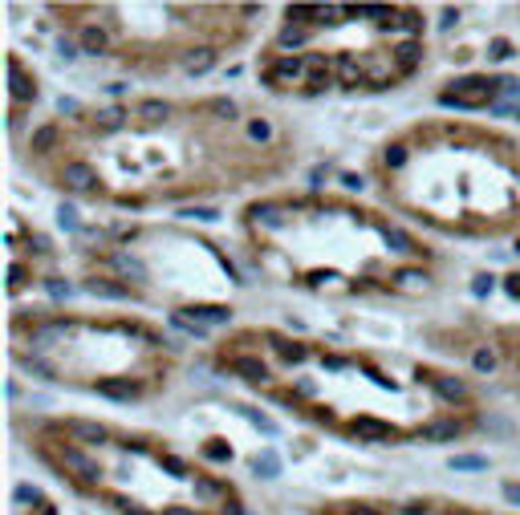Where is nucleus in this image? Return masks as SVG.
I'll return each instance as SVG.
<instances>
[{"label": "nucleus", "mask_w": 520, "mask_h": 515, "mask_svg": "<svg viewBox=\"0 0 520 515\" xmlns=\"http://www.w3.org/2000/svg\"><path fill=\"white\" fill-rule=\"evenodd\" d=\"M114 503H118V512H122V515H147L142 507H134L130 499H114Z\"/></svg>", "instance_id": "44"}, {"label": "nucleus", "mask_w": 520, "mask_h": 515, "mask_svg": "<svg viewBox=\"0 0 520 515\" xmlns=\"http://www.w3.org/2000/svg\"><path fill=\"white\" fill-rule=\"evenodd\" d=\"M57 455H61V463H65L69 471L78 474V479H86V483H94V479L102 474V471H98V463H94V459H86L82 450H74V446H61Z\"/></svg>", "instance_id": "4"}, {"label": "nucleus", "mask_w": 520, "mask_h": 515, "mask_svg": "<svg viewBox=\"0 0 520 515\" xmlns=\"http://www.w3.org/2000/svg\"><path fill=\"white\" fill-rule=\"evenodd\" d=\"M171 114V106L167 102H159V98H147L142 106H138V118H147V122H163Z\"/></svg>", "instance_id": "18"}, {"label": "nucleus", "mask_w": 520, "mask_h": 515, "mask_svg": "<svg viewBox=\"0 0 520 515\" xmlns=\"http://www.w3.org/2000/svg\"><path fill=\"white\" fill-rule=\"evenodd\" d=\"M8 89H12V98H17V102H33V98H37V82H33V78H25L17 61H8Z\"/></svg>", "instance_id": "5"}, {"label": "nucleus", "mask_w": 520, "mask_h": 515, "mask_svg": "<svg viewBox=\"0 0 520 515\" xmlns=\"http://www.w3.org/2000/svg\"><path fill=\"white\" fill-rule=\"evenodd\" d=\"M98 126L102 130H118L122 126V110H102V114H98Z\"/></svg>", "instance_id": "32"}, {"label": "nucleus", "mask_w": 520, "mask_h": 515, "mask_svg": "<svg viewBox=\"0 0 520 515\" xmlns=\"http://www.w3.org/2000/svg\"><path fill=\"white\" fill-rule=\"evenodd\" d=\"M248 134H252V138H257V142H268V138H272V126H268V122H248Z\"/></svg>", "instance_id": "37"}, {"label": "nucleus", "mask_w": 520, "mask_h": 515, "mask_svg": "<svg viewBox=\"0 0 520 515\" xmlns=\"http://www.w3.org/2000/svg\"><path fill=\"white\" fill-rule=\"evenodd\" d=\"M240 414H244V418H248L252 426H260L264 434H277V422H272V418H264L260 410H240Z\"/></svg>", "instance_id": "29"}, {"label": "nucleus", "mask_w": 520, "mask_h": 515, "mask_svg": "<svg viewBox=\"0 0 520 515\" xmlns=\"http://www.w3.org/2000/svg\"><path fill=\"white\" fill-rule=\"evenodd\" d=\"M8 284H12V288L25 284V264H12V268H8Z\"/></svg>", "instance_id": "42"}, {"label": "nucleus", "mask_w": 520, "mask_h": 515, "mask_svg": "<svg viewBox=\"0 0 520 515\" xmlns=\"http://www.w3.org/2000/svg\"><path fill=\"white\" fill-rule=\"evenodd\" d=\"M419 438H423V442H455V438H459V422H447V418L427 422V426L419 430Z\"/></svg>", "instance_id": "8"}, {"label": "nucleus", "mask_w": 520, "mask_h": 515, "mask_svg": "<svg viewBox=\"0 0 520 515\" xmlns=\"http://www.w3.org/2000/svg\"><path fill=\"white\" fill-rule=\"evenodd\" d=\"M500 93V82H488V78H468V82H455V89L439 93V106H455V110H479V106H492V98Z\"/></svg>", "instance_id": "1"}, {"label": "nucleus", "mask_w": 520, "mask_h": 515, "mask_svg": "<svg viewBox=\"0 0 520 515\" xmlns=\"http://www.w3.org/2000/svg\"><path fill=\"white\" fill-rule=\"evenodd\" d=\"M342 183H346L349 191H362V174H342Z\"/></svg>", "instance_id": "48"}, {"label": "nucleus", "mask_w": 520, "mask_h": 515, "mask_svg": "<svg viewBox=\"0 0 520 515\" xmlns=\"http://www.w3.org/2000/svg\"><path fill=\"white\" fill-rule=\"evenodd\" d=\"M183 317H191L195 325H204V329H212V325H228L232 321V308H224V304H195V308H179Z\"/></svg>", "instance_id": "2"}, {"label": "nucleus", "mask_w": 520, "mask_h": 515, "mask_svg": "<svg viewBox=\"0 0 520 515\" xmlns=\"http://www.w3.org/2000/svg\"><path fill=\"white\" fill-rule=\"evenodd\" d=\"M106 45H110V37H106L98 25H86V29H82V37H78V49H82V53H94V57H98V53H106Z\"/></svg>", "instance_id": "11"}, {"label": "nucleus", "mask_w": 520, "mask_h": 515, "mask_svg": "<svg viewBox=\"0 0 520 515\" xmlns=\"http://www.w3.org/2000/svg\"><path fill=\"white\" fill-rule=\"evenodd\" d=\"M98 393L114 398V402H130V398H138V386L127 382V378H106V382H98Z\"/></svg>", "instance_id": "9"}, {"label": "nucleus", "mask_w": 520, "mask_h": 515, "mask_svg": "<svg viewBox=\"0 0 520 515\" xmlns=\"http://www.w3.org/2000/svg\"><path fill=\"white\" fill-rule=\"evenodd\" d=\"M212 110H216L219 118H236V106H232L228 98H216V102H212Z\"/></svg>", "instance_id": "39"}, {"label": "nucleus", "mask_w": 520, "mask_h": 515, "mask_svg": "<svg viewBox=\"0 0 520 515\" xmlns=\"http://www.w3.org/2000/svg\"><path fill=\"white\" fill-rule=\"evenodd\" d=\"M305 37H309V29H301V25H285L281 45H285V49H289V45H305Z\"/></svg>", "instance_id": "25"}, {"label": "nucleus", "mask_w": 520, "mask_h": 515, "mask_svg": "<svg viewBox=\"0 0 520 515\" xmlns=\"http://www.w3.org/2000/svg\"><path fill=\"white\" fill-rule=\"evenodd\" d=\"M159 467H163V471H171L175 479H187V467H183L179 459H171V455H163V459H159Z\"/></svg>", "instance_id": "36"}, {"label": "nucleus", "mask_w": 520, "mask_h": 515, "mask_svg": "<svg viewBox=\"0 0 520 515\" xmlns=\"http://www.w3.org/2000/svg\"><path fill=\"white\" fill-rule=\"evenodd\" d=\"M232 369H236L240 378H248V382H264V378H268V365H264L260 357H236Z\"/></svg>", "instance_id": "12"}, {"label": "nucleus", "mask_w": 520, "mask_h": 515, "mask_svg": "<svg viewBox=\"0 0 520 515\" xmlns=\"http://www.w3.org/2000/svg\"><path fill=\"white\" fill-rule=\"evenodd\" d=\"M195 487H199V495H216V491H219L216 483H204V479H199V483H195Z\"/></svg>", "instance_id": "50"}, {"label": "nucleus", "mask_w": 520, "mask_h": 515, "mask_svg": "<svg viewBox=\"0 0 520 515\" xmlns=\"http://www.w3.org/2000/svg\"><path fill=\"white\" fill-rule=\"evenodd\" d=\"M338 73H342L346 86H358V82H362V65L354 61V53H342V57H338Z\"/></svg>", "instance_id": "19"}, {"label": "nucleus", "mask_w": 520, "mask_h": 515, "mask_svg": "<svg viewBox=\"0 0 520 515\" xmlns=\"http://www.w3.org/2000/svg\"><path fill=\"white\" fill-rule=\"evenodd\" d=\"M455 21H459V12H455V8H447V12H443V21H439V25H443V29H451V25H455Z\"/></svg>", "instance_id": "49"}, {"label": "nucleus", "mask_w": 520, "mask_h": 515, "mask_svg": "<svg viewBox=\"0 0 520 515\" xmlns=\"http://www.w3.org/2000/svg\"><path fill=\"white\" fill-rule=\"evenodd\" d=\"M277 349H281V357H285V361H305V357H309V349H305V345H277Z\"/></svg>", "instance_id": "35"}, {"label": "nucleus", "mask_w": 520, "mask_h": 515, "mask_svg": "<svg viewBox=\"0 0 520 515\" xmlns=\"http://www.w3.org/2000/svg\"><path fill=\"white\" fill-rule=\"evenodd\" d=\"M394 57H398V69L407 73V69H415V61H419V45H415V41L398 45V53H394Z\"/></svg>", "instance_id": "21"}, {"label": "nucleus", "mask_w": 520, "mask_h": 515, "mask_svg": "<svg viewBox=\"0 0 520 515\" xmlns=\"http://www.w3.org/2000/svg\"><path fill=\"white\" fill-rule=\"evenodd\" d=\"M472 365H476L479 374H492V369H496V353H492V349H476Z\"/></svg>", "instance_id": "27"}, {"label": "nucleus", "mask_w": 520, "mask_h": 515, "mask_svg": "<svg viewBox=\"0 0 520 515\" xmlns=\"http://www.w3.org/2000/svg\"><path fill=\"white\" fill-rule=\"evenodd\" d=\"M472 293H476V297H488V293H492V276H476V280H472Z\"/></svg>", "instance_id": "41"}, {"label": "nucleus", "mask_w": 520, "mask_h": 515, "mask_svg": "<svg viewBox=\"0 0 520 515\" xmlns=\"http://www.w3.org/2000/svg\"><path fill=\"white\" fill-rule=\"evenodd\" d=\"M504 288H508V297H517V301H520V276H508V280H504Z\"/></svg>", "instance_id": "46"}, {"label": "nucleus", "mask_w": 520, "mask_h": 515, "mask_svg": "<svg viewBox=\"0 0 520 515\" xmlns=\"http://www.w3.org/2000/svg\"><path fill=\"white\" fill-rule=\"evenodd\" d=\"M163 515H199V512H187V507H167Z\"/></svg>", "instance_id": "51"}, {"label": "nucleus", "mask_w": 520, "mask_h": 515, "mask_svg": "<svg viewBox=\"0 0 520 515\" xmlns=\"http://www.w3.org/2000/svg\"><path fill=\"white\" fill-rule=\"evenodd\" d=\"M500 491H504V499H508V503H517V507H520V483H504Z\"/></svg>", "instance_id": "43"}, {"label": "nucleus", "mask_w": 520, "mask_h": 515, "mask_svg": "<svg viewBox=\"0 0 520 515\" xmlns=\"http://www.w3.org/2000/svg\"><path fill=\"white\" fill-rule=\"evenodd\" d=\"M57 53H61V57H65V61H69V57H78V53H74V45L65 41V37H61V41H57Z\"/></svg>", "instance_id": "47"}, {"label": "nucleus", "mask_w": 520, "mask_h": 515, "mask_svg": "<svg viewBox=\"0 0 520 515\" xmlns=\"http://www.w3.org/2000/svg\"><path fill=\"white\" fill-rule=\"evenodd\" d=\"M447 467H451V471H484L488 459H484V455H455Z\"/></svg>", "instance_id": "20"}, {"label": "nucleus", "mask_w": 520, "mask_h": 515, "mask_svg": "<svg viewBox=\"0 0 520 515\" xmlns=\"http://www.w3.org/2000/svg\"><path fill=\"white\" fill-rule=\"evenodd\" d=\"M171 325L175 329H183V333H191V337H208V329L204 325H195L191 317H183V312H171Z\"/></svg>", "instance_id": "24"}, {"label": "nucleus", "mask_w": 520, "mask_h": 515, "mask_svg": "<svg viewBox=\"0 0 520 515\" xmlns=\"http://www.w3.org/2000/svg\"><path fill=\"white\" fill-rule=\"evenodd\" d=\"M382 240H387V248H394V252H419L415 240L407 231H398V227H382Z\"/></svg>", "instance_id": "17"}, {"label": "nucleus", "mask_w": 520, "mask_h": 515, "mask_svg": "<svg viewBox=\"0 0 520 515\" xmlns=\"http://www.w3.org/2000/svg\"><path fill=\"white\" fill-rule=\"evenodd\" d=\"M53 142H57V126H41L37 134H33V150H37V154L53 150Z\"/></svg>", "instance_id": "22"}, {"label": "nucleus", "mask_w": 520, "mask_h": 515, "mask_svg": "<svg viewBox=\"0 0 520 515\" xmlns=\"http://www.w3.org/2000/svg\"><path fill=\"white\" fill-rule=\"evenodd\" d=\"M431 386H435V393H439V398H447V402H464V398H468V386H464V382H455V378H435Z\"/></svg>", "instance_id": "13"}, {"label": "nucleus", "mask_w": 520, "mask_h": 515, "mask_svg": "<svg viewBox=\"0 0 520 515\" xmlns=\"http://www.w3.org/2000/svg\"><path fill=\"white\" fill-rule=\"evenodd\" d=\"M488 57H496V61H504V57H512V41H504V37H496V41L488 45Z\"/></svg>", "instance_id": "33"}, {"label": "nucleus", "mask_w": 520, "mask_h": 515, "mask_svg": "<svg viewBox=\"0 0 520 515\" xmlns=\"http://www.w3.org/2000/svg\"><path fill=\"white\" fill-rule=\"evenodd\" d=\"M257 219H264V223H268V227H281V211H277V207H257Z\"/></svg>", "instance_id": "38"}, {"label": "nucleus", "mask_w": 520, "mask_h": 515, "mask_svg": "<svg viewBox=\"0 0 520 515\" xmlns=\"http://www.w3.org/2000/svg\"><path fill=\"white\" fill-rule=\"evenodd\" d=\"M61 179H65V187H74V191H94V183H98V174H94L89 163H69V167L61 171Z\"/></svg>", "instance_id": "6"}, {"label": "nucleus", "mask_w": 520, "mask_h": 515, "mask_svg": "<svg viewBox=\"0 0 520 515\" xmlns=\"http://www.w3.org/2000/svg\"><path fill=\"white\" fill-rule=\"evenodd\" d=\"M349 430L362 434V438H370V442H394L398 438V430L390 426V422H378V418H354Z\"/></svg>", "instance_id": "3"}, {"label": "nucleus", "mask_w": 520, "mask_h": 515, "mask_svg": "<svg viewBox=\"0 0 520 515\" xmlns=\"http://www.w3.org/2000/svg\"><path fill=\"white\" fill-rule=\"evenodd\" d=\"M17 499H21V503H29V499H33V503H37V499H41V495H37V491H33V487H17Z\"/></svg>", "instance_id": "45"}, {"label": "nucleus", "mask_w": 520, "mask_h": 515, "mask_svg": "<svg viewBox=\"0 0 520 515\" xmlns=\"http://www.w3.org/2000/svg\"><path fill=\"white\" fill-rule=\"evenodd\" d=\"M21 365H25L29 374H37V378H45V382H53V369H49L45 361H37V357H21Z\"/></svg>", "instance_id": "30"}, {"label": "nucleus", "mask_w": 520, "mask_h": 515, "mask_svg": "<svg viewBox=\"0 0 520 515\" xmlns=\"http://www.w3.org/2000/svg\"><path fill=\"white\" fill-rule=\"evenodd\" d=\"M252 471H257L260 479H277V474H281V459H277V450L257 455V459H252Z\"/></svg>", "instance_id": "16"}, {"label": "nucleus", "mask_w": 520, "mask_h": 515, "mask_svg": "<svg viewBox=\"0 0 520 515\" xmlns=\"http://www.w3.org/2000/svg\"><path fill=\"white\" fill-rule=\"evenodd\" d=\"M183 219H204V223H212V219H219V211L216 207H183Z\"/></svg>", "instance_id": "31"}, {"label": "nucleus", "mask_w": 520, "mask_h": 515, "mask_svg": "<svg viewBox=\"0 0 520 515\" xmlns=\"http://www.w3.org/2000/svg\"><path fill=\"white\" fill-rule=\"evenodd\" d=\"M45 288H49V297H53V301H65V297L74 293V288H69L61 276H49V280H45Z\"/></svg>", "instance_id": "28"}, {"label": "nucleus", "mask_w": 520, "mask_h": 515, "mask_svg": "<svg viewBox=\"0 0 520 515\" xmlns=\"http://www.w3.org/2000/svg\"><path fill=\"white\" fill-rule=\"evenodd\" d=\"M114 264H118V268H122L127 276H134V280H142V276H147V268H142V264H138L134 256H114Z\"/></svg>", "instance_id": "26"}, {"label": "nucleus", "mask_w": 520, "mask_h": 515, "mask_svg": "<svg viewBox=\"0 0 520 515\" xmlns=\"http://www.w3.org/2000/svg\"><path fill=\"white\" fill-rule=\"evenodd\" d=\"M65 430L78 438V442H106V426L102 422H86V418H69Z\"/></svg>", "instance_id": "10"}, {"label": "nucleus", "mask_w": 520, "mask_h": 515, "mask_svg": "<svg viewBox=\"0 0 520 515\" xmlns=\"http://www.w3.org/2000/svg\"><path fill=\"white\" fill-rule=\"evenodd\" d=\"M86 293L102 301H130V284H118V280H86Z\"/></svg>", "instance_id": "7"}, {"label": "nucleus", "mask_w": 520, "mask_h": 515, "mask_svg": "<svg viewBox=\"0 0 520 515\" xmlns=\"http://www.w3.org/2000/svg\"><path fill=\"white\" fill-rule=\"evenodd\" d=\"M297 73H301V61H297V57H281V61L268 69V82L277 86V82H289V78H297Z\"/></svg>", "instance_id": "15"}, {"label": "nucleus", "mask_w": 520, "mask_h": 515, "mask_svg": "<svg viewBox=\"0 0 520 515\" xmlns=\"http://www.w3.org/2000/svg\"><path fill=\"white\" fill-rule=\"evenodd\" d=\"M349 515H378V512H374V507H354Z\"/></svg>", "instance_id": "52"}, {"label": "nucleus", "mask_w": 520, "mask_h": 515, "mask_svg": "<svg viewBox=\"0 0 520 515\" xmlns=\"http://www.w3.org/2000/svg\"><path fill=\"white\" fill-rule=\"evenodd\" d=\"M183 65H187V73H195V78H199V73H208V69L216 65V53H212V49H195V53H187V61H183Z\"/></svg>", "instance_id": "14"}, {"label": "nucleus", "mask_w": 520, "mask_h": 515, "mask_svg": "<svg viewBox=\"0 0 520 515\" xmlns=\"http://www.w3.org/2000/svg\"><path fill=\"white\" fill-rule=\"evenodd\" d=\"M407 163V146H390L387 150V167H402Z\"/></svg>", "instance_id": "40"}, {"label": "nucleus", "mask_w": 520, "mask_h": 515, "mask_svg": "<svg viewBox=\"0 0 520 515\" xmlns=\"http://www.w3.org/2000/svg\"><path fill=\"white\" fill-rule=\"evenodd\" d=\"M57 223L69 227V231H78V211H74L69 203H61V207H57Z\"/></svg>", "instance_id": "34"}, {"label": "nucleus", "mask_w": 520, "mask_h": 515, "mask_svg": "<svg viewBox=\"0 0 520 515\" xmlns=\"http://www.w3.org/2000/svg\"><path fill=\"white\" fill-rule=\"evenodd\" d=\"M204 455H208L212 463H228V459H232V446H228L224 438H212V442L204 446Z\"/></svg>", "instance_id": "23"}]
</instances>
